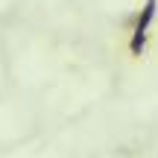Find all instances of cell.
Listing matches in <instances>:
<instances>
[{"mask_svg":"<svg viewBox=\"0 0 158 158\" xmlns=\"http://www.w3.org/2000/svg\"><path fill=\"white\" fill-rule=\"evenodd\" d=\"M155 18H158V0H143V6L138 9V15H135V23H132L129 41H126L129 59H143L147 44H149V29H152Z\"/></svg>","mask_w":158,"mask_h":158,"instance_id":"1","label":"cell"}]
</instances>
